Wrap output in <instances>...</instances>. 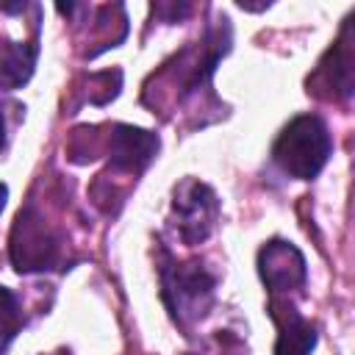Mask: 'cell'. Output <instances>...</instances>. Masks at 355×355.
<instances>
[{
	"label": "cell",
	"instance_id": "cell-11",
	"mask_svg": "<svg viewBox=\"0 0 355 355\" xmlns=\"http://www.w3.org/2000/svg\"><path fill=\"white\" fill-rule=\"evenodd\" d=\"M17 108H19V103H6V100H0V153L8 147L11 125H17V122H11L8 116H11V111H17Z\"/></svg>",
	"mask_w": 355,
	"mask_h": 355
},
{
	"label": "cell",
	"instance_id": "cell-12",
	"mask_svg": "<svg viewBox=\"0 0 355 355\" xmlns=\"http://www.w3.org/2000/svg\"><path fill=\"white\" fill-rule=\"evenodd\" d=\"M153 11H155V17H161L166 22H178L180 17L189 14V3H155Z\"/></svg>",
	"mask_w": 355,
	"mask_h": 355
},
{
	"label": "cell",
	"instance_id": "cell-9",
	"mask_svg": "<svg viewBox=\"0 0 355 355\" xmlns=\"http://www.w3.org/2000/svg\"><path fill=\"white\" fill-rule=\"evenodd\" d=\"M286 313H272L280 333H277V341H275V355H311L313 347H316V327L302 319L297 313V308L291 305H280Z\"/></svg>",
	"mask_w": 355,
	"mask_h": 355
},
{
	"label": "cell",
	"instance_id": "cell-8",
	"mask_svg": "<svg viewBox=\"0 0 355 355\" xmlns=\"http://www.w3.org/2000/svg\"><path fill=\"white\" fill-rule=\"evenodd\" d=\"M36 58H39V36H33L31 42L6 39L0 44V89L3 92L22 89L36 69Z\"/></svg>",
	"mask_w": 355,
	"mask_h": 355
},
{
	"label": "cell",
	"instance_id": "cell-6",
	"mask_svg": "<svg viewBox=\"0 0 355 355\" xmlns=\"http://www.w3.org/2000/svg\"><path fill=\"white\" fill-rule=\"evenodd\" d=\"M108 164L116 172H130L139 175L144 172L153 158L161 150V139L144 128H133V125H111L108 133Z\"/></svg>",
	"mask_w": 355,
	"mask_h": 355
},
{
	"label": "cell",
	"instance_id": "cell-1",
	"mask_svg": "<svg viewBox=\"0 0 355 355\" xmlns=\"http://www.w3.org/2000/svg\"><path fill=\"white\" fill-rule=\"evenodd\" d=\"M158 275H161V300L169 311V316L180 324L189 327L200 322L208 308L214 305V288L216 277L200 263V261H186L175 263L166 252H161Z\"/></svg>",
	"mask_w": 355,
	"mask_h": 355
},
{
	"label": "cell",
	"instance_id": "cell-14",
	"mask_svg": "<svg viewBox=\"0 0 355 355\" xmlns=\"http://www.w3.org/2000/svg\"><path fill=\"white\" fill-rule=\"evenodd\" d=\"M186 355H200V352H186Z\"/></svg>",
	"mask_w": 355,
	"mask_h": 355
},
{
	"label": "cell",
	"instance_id": "cell-4",
	"mask_svg": "<svg viewBox=\"0 0 355 355\" xmlns=\"http://www.w3.org/2000/svg\"><path fill=\"white\" fill-rule=\"evenodd\" d=\"M219 222V200L216 191L197 180L183 178L172 191V225L178 227V236L186 247L202 244Z\"/></svg>",
	"mask_w": 355,
	"mask_h": 355
},
{
	"label": "cell",
	"instance_id": "cell-3",
	"mask_svg": "<svg viewBox=\"0 0 355 355\" xmlns=\"http://www.w3.org/2000/svg\"><path fill=\"white\" fill-rule=\"evenodd\" d=\"M8 258L19 275L47 272L61 261V241L36 211V205H25L17 211L8 236Z\"/></svg>",
	"mask_w": 355,
	"mask_h": 355
},
{
	"label": "cell",
	"instance_id": "cell-5",
	"mask_svg": "<svg viewBox=\"0 0 355 355\" xmlns=\"http://www.w3.org/2000/svg\"><path fill=\"white\" fill-rule=\"evenodd\" d=\"M258 275L272 294H288L305 286L308 263L297 244L286 239H269L258 250Z\"/></svg>",
	"mask_w": 355,
	"mask_h": 355
},
{
	"label": "cell",
	"instance_id": "cell-13",
	"mask_svg": "<svg viewBox=\"0 0 355 355\" xmlns=\"http://www.w3.org/2000/svg\"><path fill=\"white\" fill-rule=\"evenodd\" d=\"M6 200H8V186H6V183H0V211L6 208Z\"/></svg>",
	"mask_w": 355,
	"mask_h": 355
},
{
	"label": "cell",
	"instance_id": "cell-2",
	"mask_svg": "<svg viewBox=\"0 0 355 355\" xmlns=\"http://www.w3.org/2000/svg\"><path fill=\"white\" fill-rule=\"evenodd\" d=\"M330 153H333L330 130L313 114L294 116L280 130V136L275 139V147H272L275 164L297 180H313L324 169Z\"/></svg>",
	"mask_w": 355,
	"mask_h": 355
},
{
	"label": "cell",
	"instance_id": "cell-7",
	"mask_svg": "<svg viewBox=\"0 0 355 355\" xmlns=\"http://www.w3.org/2000/svg\"><path fill=\"white\" fill-rule=\"evenodd\" d=\"M316 80L324 83V89H330V97L347 100L355 89V42H352V17L347 19V25L341 28V36L336 39V44L324 53Z\"/></svg>",
	"mask_w": 355,
	"mask_h": 355
},
{
	"label": "cell",
	"instance_id": "cell-10",
	"mask_svg": "<svg viewBox=\"0 0 355 355\" xmlns=\"http://www.w3.org/2000/svg\"><path fill=\"white\" fill-rule=\"evenodd\" d=\"M19 330H22V308L17 297L0 286V352H6V347L17 338Z\"/></svg>",
	"mask_w": 355,
	"mask_h": 355
}]
</instances>
